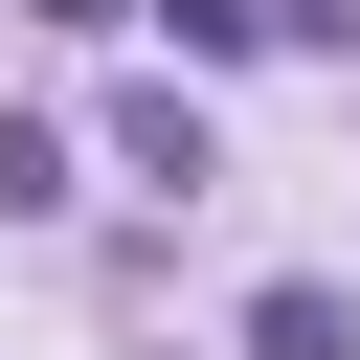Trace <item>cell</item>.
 <instances>
[{
	"instance_id": "obj_3",
	"label": "cell",
	"mask_w": 360,
	"mask_h": 360,
	"mask_svg": "<svg viewBox=\"0 0 360 360\" xmlns=\"http://www.w3.org/2000/svg\"><path fill=\"white\" fill-rule=\"evenodd\" d=\"M158 22H180V68H248L270 45V0H158Z\"/></svg>"
},
{
	"instance_id": "obj_1",
	"label": "cell",
	"mask_w": 360,
	"mask_h": 360,
	"mask_svg": "<svg viewBox=\"0 0 360 360\" xmlns=\"http://www.w3.org/2000/svg\"><path fill=\"white\" fill-rule=\"evenodd\" d=\"M112 158H135L158 202H202V180H225V158H202V90H112Z\"/></svg>"
},
{
	"instance_id": "obj_2",
	"label": "cell",
	"mask_w": 360,
	"mask_h": 360,
	"mask_svg": "<svg viewBox=\"0 0 360 360\" xmlns=\"http://www.w3.org/2000/svg\"><path fill=\"white\" fill-rule=\"evenodd\" d=\"M248 360H360V315H338L315 270H270V292H248Z\"/></svg>"
},
{
	"instance_id": "obj_4",
	"label": "cell",
	"mask_w": 360,
	"mask_h": 360,
	"mask_svg": "<svg viewBox=\"0 0 360 360\" xmlns=\"http://www.w3.org/2000/svg\"><path fill=\"white\" fill-rule=\"evenodd\" d=\"M270 45H338V68H360V0H270Z\"/></svg>"
}]
</instances>
